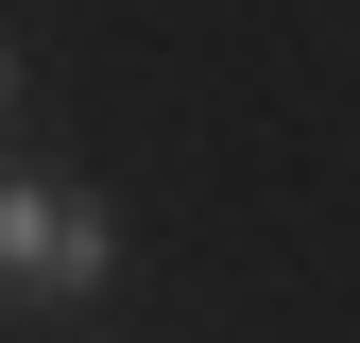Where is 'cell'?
<instances>
[{
	"mask_svg": "<svg viewBox=\"0 0 360 343\" xmlns=\"http://www.w3.org/2000/svg\"><path fill=\"white\" fill-rule=\"evenodd\" d=\"M120 275V206L69 172H0V309H86Z\"/></svg>",
	"mask_w": 360,
	"mask_h": 343,
	"instance_id": "1",
	"label": "cell"
},
{
	"mask_svg": "<svg viewBox=\"0 0 360 343\" xmlns=\"http://www.w3.org/2000/svg\"><path fill=\"white\" fill-rule=\"evenodd\" d=\"M18 103H34V52H18V34H0V120H18Z\"/></svg>",
	"mask_w": 360,
	"mask_h": 343,
	"instance_id": "2",
	"label": "cell"
}]
</instances>
